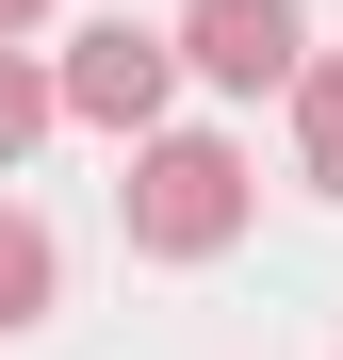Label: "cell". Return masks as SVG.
Wrapping results in <instances>:
<instances>
[{
  "mask_svg": "<svg viewBox=\"0 0 343 360\" xmlns=\"http://www.w3.org/2000/svg\"><path fill=\"white\" fill-rule=\"evenodd\" d=\"M114 213H131L147 262H213V246H246L262 180H246V148H229V131H147L131 180H114Z\"/></svg>",
  "mask_w": 343,
  "mask_h": 360,
  "instance_id": "obj_1",
  "label": "cell"
},
{
  "mask_svg": "<svg viewBox=\"0 0 343 360\" xmlns=\"http://www.w3.org/2000/svg\"><path fill=\"white\" fill-rule=\"evenodd\" d=\"M49 82H66V115H82V131H163V98H180V33H147V17H98V33H66V66H49Z\"/></svg>",
  "mask_w": 343,
  "mask_h": 360,
  "instance_id": "obj_2",
  "label": "cell"
},
{
  "mask_svg": "<svg viewBox=\"0 0 343 360\" xmlns=\"http://www.w3.org/2000/svg\"><path fill=\"white\" fill-rule=\"evenodd\" d=\"M180 66L196 82H229V98H295V66H311V33H295V0H196L180 17Z\"/></svg>",
  "mask_w": 343,
  "mask_h": 360,
  "instance_id": "obj_3",
  "label": "cell"
},
{
  "mask_svg": "<svg viewBox=\"0 0 343 360\" xmlns=\"http://www.w3.org/2000/svg\"><path fill=\"white\" fill-rule=\"evenodd\" d=\"M49 295H66V246H49V213H17V197H0V344H17V328H49Z\"/></svg>",
  "mask_w": 343,
  "mask_h": 360,
  "instance_id": "obj_4",
  "label": "cell"
},
{
  "mask_svg": "<svg viewBox=\"0 0 343 360\" xmlns=\"http://www.w3.org/2000/svg\"><path fill=\"white\" fill-rule=\"evenodd\" d=\"M295 164H311V197H343V49L295 66Z\"/></svg>",
  "mask_w": 343,
  "mask_h": 360,
  "instance_id": "obj_5",
  "label": "cell"
},
{
  "mask_svg": "<svg viewBox=\"0 0 343 360\" xmlns=\"http://www.w3.org/2000/svg\"><path fill=\"white\" fill-rule=\"evenodd\" d=\"M49 115H66V82H49L33 49H0V180L33 164V131H49Z\"/></svg>",
  "mask_w": 343,
  "mask_h": 360,
  "instance_id": "obj_6",
  "label": "cell"
},
{
  "mask_svg": "<svg viewBox=\"0 0 343 360\" xmlns=\"http://www.w3.org/2000/svg\"><path fill=\"white\" fill-rule=\"evenodd\" d=\"M33 17H49V0H0V49H17V33H33Z\"/></svg>",
  "mask_w": 343,
  "mask_h": 360,
  "instance_id": "obj_7",
  "label": "cell"
}]
</instances>
